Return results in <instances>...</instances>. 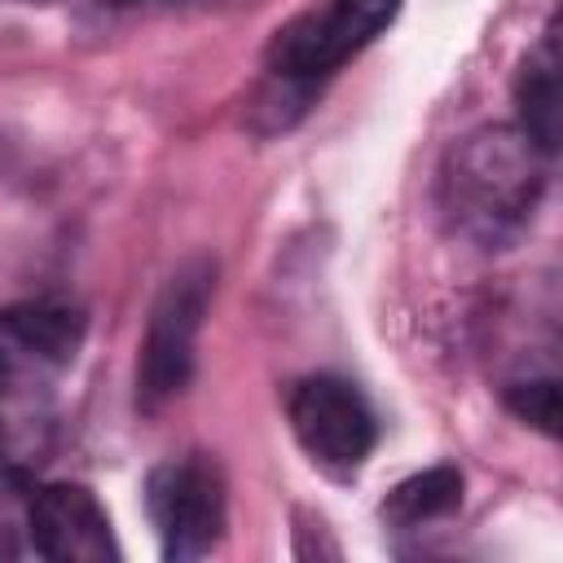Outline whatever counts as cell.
I'll list each match as a JSON object with an SVG mask.
<instances>
[{"instance_id":"1","label":"cell","mask_w":563,"mask_h":563,"mask_svg":"<svg viewBox=\"0 0 563 563\" xmlns=\"http://www.w3.org/2000/svg\"><path fill=\"white\" fill-rule=\"evenodd\" d=\"M545 189V154L519 128H479L453 145L440 172L444 220L479 242L501 246L532 220Z\"/></svg>"},{"instance_id":"2","label":"cell","mask_w":563,"mask_h":563,"mask_svg":"<svg viewBox=\"0 0 563 563\" xmlns=\"http://www.w3.org/2000/svg\"><path fill=\"white\" fill-rule=\"evenodd\" d=\"M79 343L84 312L62 299H31L0 312V440L48 400L53 383L75 365Z\"/></svg>"},{"instance_id":"3","label":"cell","mask_w":563,"mask_h":563,"mask_svg":"<svg viewBox=\"0 0 563 563\" xmlns=\"http://www.w3.org/2000/svg\"><path fill=\"white\" fill-rule=\"evenodd\" d=\"M211 290H216V264L211 260H189L167 277V286H163V295L150 312L141 361H136V400H141V409L154 413L172 396L185 391V383L194 374L198 330H202Z\"/></svg>"},{"instance_id":"4","label":"cell","mask_w":563,"mask_h":563,"mask_svg":"<svg viewBox=\"0 0 563 563\" xmlns=\"http://www.w3.org/2000/svg\"><path fill=\"white\" fill-rule=\"evenodd\" d=\"M400 13V0H321L295 22H286L268 44V70L282 84L312 88L352 62L378 31H387Z\"/></svg>"},{"instance_id":"5","label":"cell","mask_w":563,"mask_h":563,"mask_svg":"<svg viewBox=\"0 0 563 563\" xmlns=\"http://www.w3.org/2000/svg\"><path fill=\"white\" fill-rule=\"evenodd\" d=\"M145 506L172 563L202 559L224 528V479L207 457H172L154 466Z\"/></svg>"},{"instance_id":"6","label":"cell","mask_w":563,"mask_h":563,"mask_svg":"<svg viewBox=\"0 0 563 563\" xmlns=\"http://www.w3.org/2000/svg\"><path fill=\"white\" fill-rule=\"evenodd\" d=\"M290 427L303 453L330 471H356L378 444L369 400L334 374H312L290 391Z\"/></svg>"},{"instance_id":"7","label":"cell","mask_w":563,"mask_h":563,"mask_svg":"<svg viewBox=\"0 0 563 563\" xmlns=\"http://www.w3.org/2000/svg\"><path fill=\"white\" fill-rule=\"evenodd\" d=\"M31 545L53 563H110L119 559L110 515L84 484H44L26 510Z\"/></svg>"},{"instance_id":"8","label":"cell","mask_w":563,"mask_h":563,"mask_svg":"<svg viewBox=\"0 0 563 563\" xmlns=\"http://www.w3.org/2000/svg\"><path fill=\"white\" fill-rule=\"evenodd\" d=\"M515 106H519V132L550 158L559 150V35L545 26L541 44L523 57L515 79Z\"/></svg>"},{"instance_id":"9","label":"cell","mask_w":563,"mask_h":563,"mask_svg":"<svg viewBox=\"0 0 563 563\" xmlns=\"http://www.w3.org/2000/svg\"><path fill=\"white\" fill-rule=\"evenodd\" d=\"M457 501H462V475L453 466H431V471L396 484V493L383 501V515L400 528H418V523L453 510Z\"/></svg>"},{"instance_id":"10","label":"cell","mask_w":563,"mask_h":563,"mask_svg":"<svg viewBox=\"0 0 563 563\" xmlns=\"http://www.w3.org/2000/svg\"><path fill=\"white\" fill-rule=\"evenodd\" d=\"M510 409L528 422H537L541 431H554L559 422V387L545 378V383H519L510 391Z\"/></svg>"},{"instance_id":"11","label":"cell","mask_w":563,"mask_h":563,"mask_svg":"<svg viewBox=\"0 0 563 563\" xmlns=\"http://www.w3.org/2000/svg\"><path fill=\"white\" fill-rule=\"evenodd\" d=\"M101 4H136V0H101Z\"/></svg>"}]
</instances>
